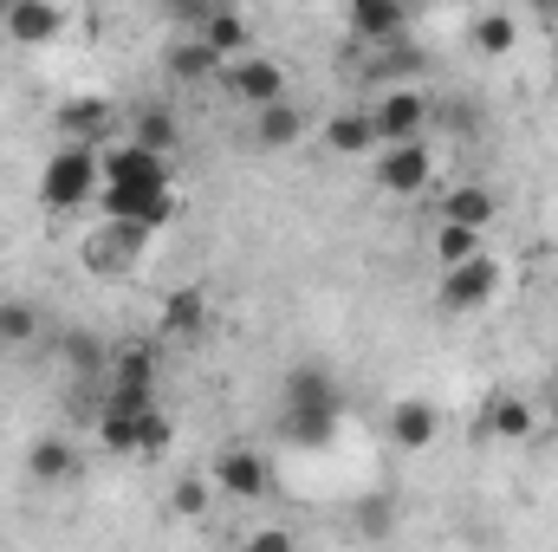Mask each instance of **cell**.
<instances>
[{"mask_svg":"<svg viewBox=\"0 0 558 552\" xmlns=\"http://www.w3.org/2000/svg\"><path fill=\"white\" fill-rule=\"evenodd\" d=\"M338 416H344V391H338V377L325 364H292L279 377V429H286V442L318 448V442L338 435Z\"/></svg>","mask_w":558,"mask_h":552,"instance_id":"obj_1","label":"cell"},{"mask_svg":"<svg viewBox=\"0 0 558 552\" xmlns=\"http://www.w3.org/2000/svg\"><path fill=\"white\" fill-rule=\"evenodd\" d=\"M98 442L111 455H162L169 448V416L156 410V391H111L98 410Z\"/></svg>","mask_w":558,"mask_h":552,"instance_id":"obj_2","label":"cell"},{"mask_svg":"<svg viewBox=\"0 0 558 552\" xmlns=\"http://www.w3.org/2000/svg\"><path fill=\"white\" fill-rule=\"evenodd\" d=\"M98 189H105V176H98V149L59 143V149L46 156V169H39V202H46L52 215L92 208V202H98Z\"/></svg>","mask_w":558,"mask_h":552,"instance_id":"obj_3","label":"cell"},{"mask_svg":"<svg viewBox=\"0 0 558 552\" xmlns=\"http://www.w3.org/2000/svg\"><path fill=\"white\" fill-rule=\"evenodd\" d=\"M143 248H149L143 228H131V221H98V228L78 241V261H85L92 279H124V274L143 267Z\"/></svg>","mask_w":558,"mask_h":552,"instance_id":"obj_4","label":"cell"},{"mask_svg":"<svg viewBox=\"0 0 558 552\" xmlns=\"http://www.w3.org/2000/svg\"><path fill=\"white\" fill-rule=\"evenodd\" d=\"M221 85H228V98H241L247 111H267V105H286V98H292L286 65H279V59H267V52L228 59V65H221Z\"/></svg>","mask_w":558,"mask_h":552,"instance_id":"obj_5","label":"cell"},{"mask_svg":"<svg viewBox=\"0 0 558 552\" xmlns=\"http://www.w3.org/2000/svg\"><path fill=\"white\" fill-rule=\"evenodd\" d=\"M371 176H377V189H384V195L410 202V195H422V189L435 182V149H428V143H397V149H377V156H371Z\"/></svg>","mask_w":558,"mask_h":552,"instance_id":"obj_6","label":"cell"},{"mask_svg":"<svg viewBox=\"0 0 558 552\" xmlns=\"http://www.w3.org/2000/svg\"><path fill=\"white\" fill-rule=\"evenodd\" d=\"M422 124H428V98H422L416 85H390V92L371 105V131H377V149L422 143Z\"/></svg>","mask_w":558,"mask_h":552,"instance_id":"obj_7","label":"cell"},{"mask_svg":"<svg viewBox=\"0 0 558 552\" xmlns=\"http://www.w3.org/2000/svg\"><path fill=\"white\" fill-rule=\"evenodd\" d=\"M494 292H500V261L494 254H474V261H461V267H448L435 279V299L448 312H481Z\"/></svg>","mask_w":558,"mask_h":552,"instance_id":"obj_8","label":"cell"},{"mask_svg":"<svg viewBox=\"0 0 558 552\" xmlns=\"http://www.w3.org/2000/svg\"><path fill=\"white\" fill-rule=\"evenodd\" d=\"M98 176H105V189H162V182H175L169 163L149 156V149H137V143H105V149H98ZM105 189H98V195H105Z\"/></svg>","mask_w":558,"mask_h":552,"instance_id":"obj_9","label":"cell"},{"mask_svg":"<svg viewBox=\"0 0 558 552\" xmlns=\"http://www.w3.org/2000/svg\"><path fill=\"white\" fill-rule=\"evenodd\" d=\"M98 202H105V221H131L143 235L175 221V182H162V189H105Z\"/></svg>","mask_w":558,"mask_h":552,"instance_id":"obj_10","label":"cell"},{"mask_svg":"<svg viewBox=\"0 0 558 552\" xmlns=\"http://www.w3.org/2000/svg\"><path fill=\"white\" fill-rule=\"evenodd\" d=\"M208 481H215L221 494H234V501H260V494L274 488V468H267L260 448H221V455L208 461Z\"/></svg>","mask_w":558,"mask_h":552,"instance_id":"obj_11","label":"cell"},{"mask_svg":"<svg viewBox=\"0 0 558 552\" xmlns=\"http://www.w3.org/2000/svg\"><path fill=\"white\" fill-rule=\"evenodd\" d=\"M111 98H72V105H59L52 111V124H59V137L78 143V149H105V137H111Z\"/></svg>","mask_w":558,"mask_h":552,"instance_id":"obj_12","label":"cell"},{"mask_svg":"<svg viewBox=\"0 0 558 552\" xmlns=\"http://www.w3.org/2000/svg\"><path fill=\"white\" fill-rule=\"evenodd\" d=\"M494 215H500V202H494V189H481V182H461V189H448V195L435 202V221H448V228H474V235H487Z\"/></svg>","mask_w":558,"mask_h":552,"instance_id":"obj_13","label":"cell"},{"mask_svg":"<svg viewBox=\"0 0 558 552\" xmlns=\"http://www.w3.org/2000/svg\"><path fill=\"white\" fill-rule=\"evenodd\" d=\"M390 442L403 448V455H422V448H435V435H441V416L435 404H422V397H403V404H390Z\"/></svg>","mask_w":558,"mask_h":552,"instance_id":"obj_14","label":"cell"},{"mask_svg":"<svg viewBox=\"0 0 558 552\" xmlns=\"http://www.w3.org/2000/svg\"><path fill=\"white\" fill-rule=\"evenodd\" d=\"M481 429H487V435H500V442H526V435L539 429V404H526V397L500 391V397H487V410H481Z\"/></svg>","mask_w":558,"mask_h":552,"instance_id":"obj_15","label":"cell"},{"mask_svg":"<svg viewBox=\"0 0 558 552\" xmlns=\"http://www.w3.org/2000/svg\"><path fill=\"white\" fill-rule=\"evenodd\" d=\"M0 26H7V39H20V46H46V39L65 33V13L46 7V0H20V7H7Z\"/></svg>","mask_w":558,"mask_h":552,"instance_id":"obj_16","label":"cell"},{"mask_svg":"<svg viewBox=\"0 0 558 552\" xmlns=\"http://www.w3.org/2000/svg\"><path fill=\"white\" fill-rule=\"evenodd\" d=\"M26 475H33L39 488H65V481L78 475V448H72L65 435H39V442L26 448Z\"/></svg>","mask_w":558,"mask_h":552,"instance_id":"obj_17","label":"cell"},{"mask_svg":"<svg viewBox=\"0 0 558 552\" xmlns=\"http://www.w3.org/2000/svg\"><path fill=\"white\" fill-rule=\"evenodd\" d=\"M195 39H202V46H208V52H215L221 65H228V59H247V52H254V46H247L254 33H247V20H241L234 7H215V13L202 20V33H195Z\"/></svg>","mask_w":558,"mask_h":552,"instance_id":"obj_18","label":"cell"},{"mask_svg":"<svg viewBox=\"0 0 558 552\" xmlns=\"http://www.w3.org/2000/svg\"><path fill=\"white\" fill-rule=\"evenodd\" d=\"M124 143H137V149H149V156H175L182 149V124H175V111H162V105H137V124H131V137Z\"/></svg>","mask_w":558,"mask_h":552,"instance_id":"obj_19","label":"cell"},{"mask_svg":"<svg viewBox=\"0 0 558 552\" xmlns=\"http://www.w3.org/2000/svg\"><path fill=\"white\" fill-rule=\"evenodd\" d=\"M351 33L384 52V46L403 33V7H397V0H351Z\"/></svg>","mask_w":558,"mask_h":552,"instance_id":"obj_20","label":"cell"},{"mask_svg":"<svg viewBox=\"0 0 558 552\" xmlns=\"http://www.w3.org/2000/svg\"><path fill=\"white\" fill-rule=\"evenodd\" d=\"M325 149H331V156H377L371 111H338V118H325Z\"/></svg>","mask_w":558,"mask_h":552,"instance_id":"obj_21","label":"cell"},{"mask_svg":"<svg viewBox=\"0 0 558 552\" xmlns=\"http://www.w3.org/2000/svg\"><path fill=\"white\" fill-rule=\"evenodd\" d=\"M162 72L182 79V85H202V79H221V59H215L202 39H175V46L162 52Z\"/></svg>","mask_w":558,"mask_h":552,"instance_id":"obj_22","label":"cell"},{"mask_svg":"<svg viewBox=\"0 0 558 552\" xmlns=\"http://www.w3.org/2000/svg\"><path fill=\"white\" fill-rule=\"evenodd\" d=\"M202 325H208V292H202V286H175V292L162 299V332L195 338Z\"/></svg>","mask_w":558,"mask_h":552,"instance_id":"obj_23","label":"cell"},{"mask_svg":"<svg viewBox=\"0 0 558 552\" xmlns=\"http://www.w3.org/2000/svg\"><path fill=\"white\" fill-rule=\"evenodd\" d=\"M254 137L260 149H292V143L305 137V111L286 98V105H267V111H254Z\"/></svg>","mask_w":558,"mask_h":552,"instance_id":"obj_24","label":"cell"},{"mask_svg":"<svg viewBox=\"0 0 558 552\" xmlns=\"http://www.w3.org/2000/svg\"><path fill=\"white\" fill-rule=\"evenodd\" d=\"M428 254L441 261V274L448 267H461V261H474V254H487V235H474V228H448V221H435V235H428Z\"/></svg>","mask_w":558,"mask_h":552,"instance_id":"obj_25","label":"cell"},{"mask_svg":"<svg viewBox=\"0 0 558 552\" xmlns=\"http://www.w3.org/2000/svg\"><path fill=\"white\" fill-rule=\"evenodd\" d=\"M111 391H156V351L149 345H124L111 358Z\"/></svg>","mask_w":558,"mask_h":552,"instance_id":"obj_26","label":"cell"},{"mask_svg":"<svg viewBox=\"0 0 558 552\" xmlns=\"http://www.w3.org/2000/svg\"><path fill=\"white\" fill-rule=\"evenodd\" d=\"M468 39H474V52H513L520 26H513V13H474L468 20Z\"/></svg>","mask_w":558,"mask_h":552,"instance_id":"obj_27","label":"cell"},{"mask_svg":"<svg viewBox=\"0 0 558 552\" xmlns=\"http://www.w3.org/2000/svg\"><path fill=\"white\" fill-rule=\"evenodd\" d=\"M169 514H175V520H202V514H208V481H202V475H182V481L169 488Z\"/></svg>","mask_w":558,"mask_h":552,"instance_id":"obj_28","label":"cell"},{"mask_svg":"<svg viewBox=\"0 0 558 552\" xmlns=\"http://www.w3.org/2000/svg\"><path fill=\"white\" fill-rule=\"evenodd\" d=\"M33 332H39V312H33L26 299H0V338H7V345H26Z\"/></svg>","mask_w":558,"mask_h":552,"instance_id":"obj_29","label":"cell"},{"mask_svg":"<svg viewBox=\"0 0 558 552\" xmlns=\"http://www.w3.org/2000/svg\"><path fill=\"white\" fill-rule=\"evenodd\" d=\"M65 364L92 377V371H105V345H98L92 332H72V338H65Z\"/></svg>","mask_w":558,"mask_h":552,"instance_id":"obj_30","label":"cell"},{"mask_svg":"<svg viewBox=\"0 0 558 552\" xmlns=\"http://www.w3.org/2000/svg\"><path fill=\"white\" fill-rule=\"evenodd\" d=\"M234 552H299V540H292V527H279L274 520V527H254Z\"/></svg>","mask_w":558,"mask_h":552,"instance_id":"obj_31","label":"cell"},{"mask_svg":"<svg viewBox=\"0 0 558 552\" xmlns=\"http://www.w3.org/2000/svg\"><path fill=\"white\" fill-rule=\"evenodd\" d=\"M546 416L558 422V371H553V384H546Z\"/></svg>","mask_w":558,"mask_h":552,"instance_id":"obj_32","label":"cell"}]
</instances>
